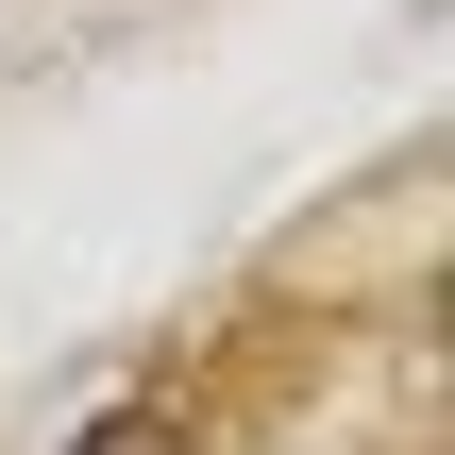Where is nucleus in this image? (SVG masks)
<instances>
[{
    "instance_id": "obj_1",
    "label": "nucleus",
    "mask_w": 455,
    "mask_h": 455,
    "mask_svg": "<svg viewBox=\"0 0 455 455\" xmlns=\"http://www.w3.org/2000/svg\"><path fill=\"white\" fill-rule=\"evenodd\" d=\"M68 455H186V439H169L152 405H118V422H84V439H68Z\"/></svg>"
}]
</instances>
